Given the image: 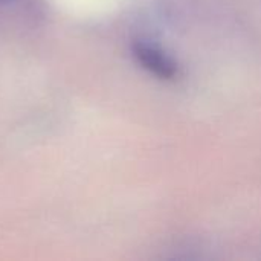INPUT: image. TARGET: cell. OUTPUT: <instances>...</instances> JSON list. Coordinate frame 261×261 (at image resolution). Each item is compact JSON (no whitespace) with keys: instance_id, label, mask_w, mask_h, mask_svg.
<instances>
[{"instance_id":"1","label":"cell","mask_w":261,"mask_h":261,"mask_svg":"<svg viewBox=\"0 0 261 261\" xmlns=\"http://www.w3.org/2000/svg\"><path fill=\"white\" fill-rule=\"evenodd\" d=\"M136 55L138 58L150 69H153L156 73L162 75V76H170L173 73V67L171 64L156 50H153L151 47L147 46H138L136 47Z\"/></svg>"}]
</instances>
